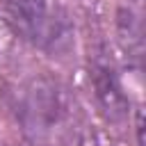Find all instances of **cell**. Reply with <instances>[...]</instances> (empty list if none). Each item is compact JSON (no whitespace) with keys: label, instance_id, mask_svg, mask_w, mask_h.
<instances>
[{"label":"cell","instance_id":"obj_1","mask_svg":"<svg viewBox=\"0 0 146 146\" xmlns=\"http://www.w3.org/2000/svg\"><path fill=\"white\" fill-rule=\"evenodd\" d=\"M5 21L34 48L59 52L71 43V18L57 0H2Z\"/></svg>","mask_w":146,"mask_h":146}]
</instances>
